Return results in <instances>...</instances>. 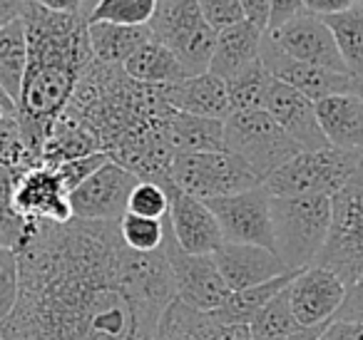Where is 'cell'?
I'll list each match as a JSON object with an SVG mask.
<instances>
[{"mask_svg":"<svg viewBox=\"0 0 363 340\" xmlns=\"http://www.w3.org/2000/svg\"><path fill=\"white\" fill-rule=\"evenodd\" d=\"M264 35H267V30H262L249 21H242L227 30L217 33V45H214V55L209 62V72L229 82L257 62H262Z\"/></svg>","mask_w":363,"mask_h":340,"instance_id":"21","label":"cell"},{"mask_svg":"<svg viewBox=\"0 0 363 340\" xmlns=\"http://www.w3.org/2000/svg\"><path fill=\"white\" fill-rule=\"evenodd\" d=\"M137 181L130 169L110 159L70 191L72 219L120 221L127 214V201Z\"/></svg>","mask_w":363,"mask_h":340,"instance_id":"11","label":"cell"},{"mask_svg":"<svg viewBox=\"0 0 363 340\" xmlns=\"http://www.w3.org/2000/svg\"><path fill=\"white\" fill-rule=\"evenodd\" d=\"M346 293L348 285L323 266L298 271L289 283V303L301 328H318L336 320Z\"/></svg>","mask_w":363,"mask_h":340,"instance_id":"14","label":"cell"},{"mask_svg":"<svg viewBox=\"0 0 363 340\" xmlns=\"http://www.w3.org/2000/svg\"><path fill=\"white\" fill-rule=\"evenodd\" d=\"M224 149L234 154L259 181L301 152L267 110L232 112L224 120Z\"/></svg>","mask_w":363,"mask_h":340,"instance_id":"4","label":"cell"},{"mask_svg":"<svg viewBox=\"0 0 363 340\" xmlns=\"http://www.w3.org/2000/svg\"><path fill=\"white\" fill-rule=\"evenodd\" d=\"M336 320H361L363 323V273L348 288L346 300H343L341 310L336 313Z\"/></svg>","mask_w":363,"mask_h":340,"instance_id":"39","label":"cell"},{"mask_svg":"<svg viewBox=\"0 0 363 340\" xmlns=\"http://www.w3.org/2000/svg\"><path fill=\"white\" fill-rule=\"evenodd\" d=\"M16 166L0 164V249H18L26 234V224L13 209V186L18 179Z\"/></svg>","mask_w":363,"mask_h":340,"instance_id":"31","label":"cell"},{"mask_svg":"<svg viewBox=\"0 0 363 340\" xmlns=\"http://www.w3.org/2000/svg\"><path fill=\"white\" fill-rule=\"evenodd\" d=\"M21 293L6 340H157L174 300L162 251L137 254L117 221H28L18 246Z\"/></svg>","mask_w":363,"mask_h":340,"instance_id":"1","label":"cell"},{"mask_svg":"<svg viewBox=\"0 0 363 340\" xmlns=\"http://www.w3.org/2000/svg\"><path fill=\"white\" fill-rule=\"evenodd\" d=\"M313 266L333 271L348 288L363 273V171L331 196V226Z\"/></svg>","mask_w":363,"mask_h":340,"instance_id":"7","label":"cell"},{"mask_svg":"<svg viewBox=\"0 0 363 340\" xmlns=\"http://www.w3.org/2000/svg\"><path fill=\"white\" fill-rule=\"evenodd\" d=\"M214 261H217V268L229 290H242L249 285L264 283V280L279 278L284 273H291V268H286V264L272 249L252 244L224 241L214 251Z\"/></svg>","mask_w":363,"mask_h":340,"instance_id":"18","label":"cell"},{"mask_svg":"<svg viewBox=\"0 0 363 340\" xmlns=\"http://www.w3.org/2000/svg\"><path fill=\"white\" fill-rule=\"evenodd\" d=\"M262 65L267 67V72L274 80L284 82V85H289L291 90L301 92V95L308 97L311 102L356 90V80H353L351 75L326 70V67H318V65H308V62H301V60H294L281 47L274 45L269 35H264V40H262Z\"/></svg>","mask_w":363,"mask_h":340,"instance_id":"15","label":"cell"},{"mask_svg":"<svg viewBox=\"0 0 363 340\" xmlns=\"http://www.w3.org/2000/svg\"><path fill=\"white\" fill-rule=\"evenodd\" d=\"M267 35L272 38L274 45L281 47L294 60L326 67V70L333 72H346L348 75L346 62H343L331 28L323 23V18L313 16V13H298L296 18H291L284 26L267 30Z\"/></svg>","mask_w":363,"mask_h":340,"instance_id":"13","label":"cell"},{"mask_svg":"<svg viewBox=\"0 0 363 340\" xmlns=\"http://www.w3.org/2000/svg\"><path fill=\"white\" fill-rule=\"evenodd\" d=\"M21 293V266L16 249H0V323L13 313Z\"/></svg>","mask_w":363,"mask_h":340,"instance_id":"35","label":"cell"},{"mask_svg":"<svg viewBox=\"0 0 363 340\" xmlns=\"http://www.w3.org/2000/svg\"><path fill=\"white\" fill-rule=\"evenodd\" d=\"M316 117L328 147L363 154V100L356 90L318 100Z\"/></svg>","mask_w":363,"mask_h":340,"instance_id":"20","label":"cell"},{"mask_svg":"<svg viewBox=\"0 0 363 340\" xmlns=\"http://www.w3.org/2000/svg\"><path fill=\"white\" fill-rule=\"evenodd\" d=\"M303 0H269V28L267 30H274V28L284 26L291 18H296L298 13H303Z\"/></svg>","mask_w":363,"mask_h":340,"instance_id":"38","label":"cell"},{"mask_svg":"<svg viewBox=\"0 0 363 340\" xmlns=\"http://www.w3.org/2000/svg\"><path fill=\"white\" fill-rule=\"evenodd\" d=\"M157 0H100L87 16V23L107 21L122 26H147L155 16Z\"/></svg>","mask_w":363,"mask_h":340,"instance_id":"32","label":"cell"},{"mask_svg":"<svg viewBox=\"0 0 363 340\" xmlns=\"http://www.w3.org/2000/svg\"><path fill=\"white\" fill-rule=\"evenodd\" d=\"M162 254H164L167 266H169L174 298L189 305V308L212 313L232 293L224 283L222 273H219L214 254H189V251H184L172 236L169 221H167Z\"/></svg>","mask_w":363,"mask_h":340,"instance_id":"9","label":"cell"},{"mask_svg":"<svg viewBox=\"0 0 363 340\" xmlns=\"http://www.w3.org/2000/svg\"><path fill=\"white\" fill-rule=\"evenodd\" d=\"M120 236L132 251L137 254H155L162 251L167 236V216L164 219H150V216H137L127 211L120 221Z\"/></svg>","mask_w":363,"mask_h":340,"instance_id":"30","label":"cell"},{"mask_svg":"<svg viewBox=\"0 0 363 340\" xmlns=\"http://www.w3.org/2000/svg\"><path fill=\"white\" fill-rule=\"evenodd\" d=\"M323 330H326V325H318V328H301L298 333L289 335V338H284V340H318Z\"/></svg>","mask_w":363,"mask_h":340,"instance_id":"45","label":"cell"},{"mask_svg":"<svg viewBox=\"0 0 363 340\" xmlns=\"http://www.w3.org/2000/svg\"><path fill=\"white\" fill-rule=\"evenodd\" d=\"M318 340H363L361 320H331Z\"/></svg>","mask_w":363,"mask_h":340,"instance_id":"40","label":"cell"},{"mask_svg":"<svg viewBox=\"0 0 363 340\" xmlns=\"http://www.w3.org/2000/svg\"><path fill=\"white\" fill-rule=\"evenodd\" d=\"M331 226V199L321 194L272 196L274 254L291 271L313 266Z\"/></svg>","mask_w":363,"mask_h":340,"instance_id":"3","label":"cell"},{"mask_svg":"<svg viewBox=\"0 0 363 340\" xmlns=\"http://www.w3.org/2000/svg\"><path fill=\"white\" fill-rule=\"evenodd\" d=\"M204 204L212 209L224 241L264 246V249L274 251L272 194L264 189V184L239 191V194L217 196V199H209Z\"/></svg>","mask_w":363,"mask_h":340,"instance_id":"10","label":"cell"},{"mask_svg":"<svg viewBox=\"0 0 363 340\" xmlns=\"http://www.w3.org/2000/svg\"><path fill=\"white\" fill-rule=\"evenodd\" d=\"M0 107H6V110H13V112H18V107H16V102L11 100V97L3 92V87H0Z\"/></svg>","mask_w":363,"mask_h":340,"instance_id":"46","label":"cell"},{"mask_svg":"<svg viewBox=\"0 0 363 340\" xmlns=\"http://www.w3.org/2000/svg\"><path fill=\"white\" fill-rule=\"evenodd\" d=\"M356 92L361 95V100H363V82H356Z\"/></svg>","mask_w":363,"mask_h":340,"instance_id":"48","label":"cell"},{"mask_svg":"<svg viewBox=\"0 0 363 340\" xmlns=\"http://www.w3.org/2000/svg\"><path fill=\"white\" fill-rule=\"evenodd\" d=\"M356 3L358 0H303V8L318 18H328V16H338V13L351 11Z\"/></svg>","mask_w":363,"mask_h":340,"instance_id":"41","label":"cell"},{"mask_svg":"<svg viewBox=\"0 0 363 340\" xmlns=\"http://www.w3.org/2000/svg\"><path fill=\"white\" fill-rule=\"evenodd\" d=\"M269 87H272V75H269L267 67H264L262 62L249 67L247 72H242V75L234 77V80H229L227 90H229V105H232V112L264 110Z\"/></svg>","mask_w":363,"mask_h":340,"instance_id":"29","label":"cell"},{"mask_svg":"<svg viewBox=\"0 0 363 340\" xmlns=\"http://www.w3.org/2000/svg\"><path fill=\"white\" fill-rule=\"evenodd\" d=\"M323 23L336 38L348 75L356 82H363V3H356L346 13L323 18Z\"/></svg>","mask_w":363,"mask_h":340,"instance_id":"27","label":"cell"},{"mask_svg":"<svg viewBox=\"0 0 363 340\" xmlns=\"http://www.w3.org/2000/svg\"><path fill=\"white\" fill-rule=\"evenodd\" d=\"M296 273L298 271H291V273H284V276H279V278L264 280V283H259V285L232 290V293L227 295V300H224L217 310H212V315L229 325H249L254 320V315H257L259 310L279 293V290L286 288Z\"/></svg>","mask_w":363,"mask_h":340,"instance_id":"25","label":"cell"},{"mask_svg":"<svg viewBox=\"0 0 363 340\" xmlns=\"http://www.w3.org/2000/svg\"><path fill=\"white\" fill-rule=\"evenodd\" d=\"M28 65V35L23 18H16L13 23L0 28V87L16 102L21 97L23 75Z\"/></svg>","mask_w":363,"mask_h":340,"instance_id":"26","label":"cell"},{"mask_svg":"<svg viewBox=\"0 0 363 340\" xmlns=\"http://www.w3.org/2000/svg\"><path fill=\"white\" fill-rule=\"evenodd\" d=\"M162 97L172 110L187 115L209 117V120H227L232 115L227 82L212 72L189 75L172 85H162Z\"/></svg>","mask_w":363,"mask_h":340,"instance_id":"19","label":"cell"},{"mask_svg":"<svg viewBox=\"0 0 363 340\" xmlns=\"http://www.w3.org/2000/svg\"><path fill=\"white\" fill-rule=\"evenodd\" d=\"M358 3H363V0H358Z\"/></svg>","mask_w":363,"mask_h":340,"instance_id":"50","label":"cell"},{"mask_svg":"<svg viewBox=\"0 0 363 340\" xmlns=\"http://www.w3.org/2000/svg\"><path fill=\"white\" fill-rule=\"evenodd\" d=\"M264 110L274 117L279 127L301 147V152H313V149H323L328 147L326 137L321 132L316 117V102H311L308 97H303L301 92L291 90L284 82L274 80L272 77V87H269L267 95V105Z\"/></svg>","mask_w":363,"mask_h":340,"instance_id":"17","label":"cell"},{"mask_svg":"<svg viewBox=\"0 0 363 340\" xmlns=\"http://www.w3.org/2000/svg\"><path fill=\"white\" fill-rule=\"evenodd\" d=\"M97 3H100V0H82V16H85V18L90 16V11L97 6Z\"/></svg>","mask_w":363,"mask_h":340,"instance_id":"47","label":"cell"},{"mask_svg":"<svg viewBox=\"0 0 363 340\" xmlns=\"http://www.w3.org/2000/svg\"><path fill=\"white\" fill-rule=\"evenodd\" d=\"M13 209L23 221L67 224L72 219L70 189L50 164H33L18 171L13 186Z\"/></svg>","mask_w":363,"mask_h":340,"instance_id":"12","label":"cell"},{"mask_svg":"<svg viewBox=\"0 0 363 340\" xmlns=\"http://www.w3.org/2000/svg\"><path fill=\"white\" fill-rule=\"evenodd\" d=\"M127 211H130V214H137V216H150V219H164V216L169 214L167 181L160 184V181L140 179L130 194Z\"/></svg>","mask_w":363,"mask_h":340,"instance_id":"34","label":"cell"},{"mask_svg":"<svg viewBox=\"0 0 363 340\" xmlns=\"http://www.w3.org/2000/svg\"><path fill=\"white\" fill-rule=\"evenodd\" d=\"M3 110H6V107H3ZM11 112H13V110H11Z\"/></svg>","mask_w":363,"mask_h":340,"instance_id":"51","label":"cell"},{"mask_svg":"<svg viewBox=\"0 0 363 340\" xmlns=\"http://www.w3.org/2000/svg\"><path fill=\"white\" fill-rule=\"evenodd\" d=\"M164 140L174 154L224 149V120L172 110L164 120Z\"/></svg>","mask_w":363,"mask_h":340,"instance_id":"22","label":"cell"},{"mask_svg":"<svg viewBox=\"0 0 363 340\" xmlns=\"http://www.w3.org/2000/svg\"><path fill=\"white\" fill-rule=\"evenodd\" d=\"M169 179L184 194L202 201L217 199V196L239 194V191L254 189V186L262 184L227 149L174 154L169 166Z\"/></svg>","mask_w":363,"mask_h":340,"instance_id":"8","label":"cell"},{"mask_svg":"<svg viewBox=\"0 0 363 340\" xmlns=\"http://www.w3.org/2000/svg\"><path fill=\"white\" fill-rule=\"evenodd\" d=\"M0 164L16 166V169L38 164L23 142L18 112L3 110V107H0Z\"/></svg>","mask_w":363,"mask_h":340,"instance_id":"33","label":"cell"},{"mask_svg":"<svg viewBox=\"0 0 363 340\" xmlns=\"http://www.w3.org/2000/svg\"><path fill=\"white\" fill-rule=\"evenodd\" d=\"M197 3H199V11H202L204 21H207V26L217 33L247 21L239 0H197Z\"/></svg>","mask_w":363,"mask_h":340,"instance_id":"36","label":"cell"},{"mask_svg":"<svg viewBox=\"0 0 363 340\" xmlns=\"http://www.w3.org/2000/svg\"><path fill=\"white\" fill-rule=\"evenodd\" d=\"M90 50L97 62L125 65L145 42L152 40L150 26H122V23H87Z\"/></svg>","mask_w":363,"mask_h":340,"instance_id":"23","label":"cell"},{"mask_svg":"<svg viewBox=\"0 0 363 340\" xmlns=\"http://www.w3.org/2000/svg\"><path fill=\"white\" fill-rule=\"evenodd\" d=\"M28 65L18 97L23 142L40 164V152L55 120L70 102L77 80L95 57L87 38V18L52 13L23 0Z\"/></svg>","mask_w":363,"mask_h":340,"instance_id":"2","label":"cell"},{"mask_svg":"<svg viewBox=\"0 0 363 340\" xmlns=\"http://www.w3.org/2000/svg\"><path fill=\"white\" fill-rule=\"evenodd\" d=\"M147 26L157 42L174 52L187 75L209 72L217 30L207 26L197 0H157L155 16Z\"/></svg>","mask_w":363,"mask_h":340,"instance_id":"6","label":"cell"},{"mask_svg":"<svg viewBox=\"0 0 363 340\" xmlns=\"http://www.w3.org/2000/svg\"><path fill=\"white\" fill-rule=\"evenodd\" d=\"M122 70L132 77V80L142 82V85H152V87H162V85H172V82L184 80L187 70L182 67V62L177 60V55L164 47L162 42H157L152 38L150 42L140 47L130 60L122 65Z\"/></svg>","mask_w":363,"mask_h":340,"instance_id":"24","label":"cell"},{"mask_svg":"<svg viewBox=\"0 0 363 340\" xmlns=\"http://www.w3.org/2000/svg\"><path fill=\"white\" fill-rule=\"evenodd\" d=\"M298 330H301V325H298L291 303H289V285L279 290L249 323V333L254 340H284Z\"/></svg>","mask_w":363,"mask_h":340,"instance_id":"28","label":"cell"},{"mask_svg":"<svg viewBox=\"0 0 363 340\" xmlns=\"http://www.w3.org/2000/svg\"><path fill=\"white\" fill-rule=\"evenodd\" d=\"M110 162V154L105 152H95V154H87V157H80V159H70V162H62V164H55V169L60 171L62 181H65L67 189H75L77 184L87 179L90 174H95L102 164Z\"/></svg>","mask_w":363,"mask_h":340,"instance_id":"37","label":"cell"},{"mask_svg":"<svg viewBox=\"0 0 363 340\" xmlns=\"http://www.w3.org/2000/svg\"><path fill=\"white\" fill-rule=\"evenodd\" d=\"M167 194H169L167 221L177 244L189 254H214L224 244V239L212 209L202 199L184 194L172 181H167Z\"/></svg>","mask_w":363,"mask_h":340,"instance_id":"16","label":"cell"},{"mask_svg":"<svg viewBox=\"0 0 363 340\" xmlns=\"http://www.w3.org/2000/svg\"><path fill=\"white\" fill-rule=\"evenodd\" d=\"M0 340H6V338H3V335H0Z\"/></svg>","mask_w":363,"mask_h":340,"instance_id":"49","label":"cell"},{"mask_svg":"<svg viewBox=\"0 0 363 340\" xmlns=\"http://www.w3.org/2000/svg\"><path fill=\"white\" fill-rule=\"evenodd\" d=\"M35 6L45 8L52 13H72V16H82V0H30Z\"/></svg>","mask_w":363,"mask_h":340,"instance_id":"43","label":"cell"},{"mask_svg":"<svg viewBox=\"0 0 363 340\" xmlns=\"http://www.w3.org/2000/svg\"><path fill=\"white\" fill-rule=\"evenodd\" d=\"M358 171H363V154L323 147L313 152H298L269 179H264V189L272 196L321 194L331 199Z\"/></svg>","mask_w":363,"mask_h":340,"instance_id":"5","label":"cell"},{"mask_svg":"<svg viewBox=\"0 0 363 340\" xmlns=\"http://www.w3.org/2000/svg\"><path fill=\"white\" fill-rule=\"evenodd\" d=\"M23 13V0H0V28L21 18Z\"/></svg>","mask_w":363,"mask_h":340,"instance_id":"44","label":"cell"},{"mask_svg":"<svg viewBox=\"0 0 363 340\" xmlns=\"http://www.w3.org/2000/svg\"><path fill=\"white\" fill-rule=\"evenodd\" d=\"M242 3L244 18L254 26H259L262 30L269 28V0H239Z\"/></svg>","mask_w":363,"mask_h":340,"instance_id":"42","label":"cell"}]
</instances>
